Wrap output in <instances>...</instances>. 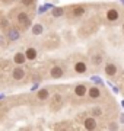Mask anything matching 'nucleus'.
Wrapping results in <instances>:
<instances>
[{
	"label": "nucleus",
	"mask_w": 124,
	"mask_h": 131,
	"mask_svg": "<svg viewBox=\"0 0 124 131\" xmlns=\"http://www.w3.org/2000/svg\"><path fill=\"white\" fill-rule=\"evenodd\" d=\"M63 103H64L63 96L60 93H56L54 96H53V99H51V105H50V108H51L53 111H58V109L63 106Z\"/></svg>",
	"instance_id": "nucleus-1"
},
{
	"label": "nucleus",
	"mask_w": 124,
	"mask_h": 131,
	"mask_svg": "<svg viewBox=\"0 0 124 131\" xmlns=\"http://www.w3.org/2000/svg\"><path fill=\"white\" fill-rule=\"evenodd\" d=\"M50 74H51V77H54V79H60V77L64 76V69H63L61 66H54L51 70H50Z\"/></svg>",
	"instance_id": "nucleus-2"
},
{
	"label": "nucleus",
	"mask_w": 124,
	"mask_h": 131,
	"mask_svg": "<svg viewBox=\"0 0 124 131\" xmlns=\"http://www.w3.org/2000/svg\"><path fill=\"white\" fill-rule=\"evenodd\" d=\"M18 24L25 26V28H28L29 25H31V19L28 18V15L25 13V12H20V13L18 15Z\"/></svg>",
	"instance_id": "nucleus-3"
},
{
	"label": "nucleus",
	"mask_w": 124,
	"mask_h": 131,
	"mask_svg": "<svg viewBox=\"0 0 124 131\" xmlns=\"http://www.w3.org/2000/svg\"><path fill=\"white\" fill-rule=\"evenodd\" d=\"M104 70H105V74L108 76V77H114L117 74V66L112 64V63H107Z\"/></svg>",
	"instance_id": "nucleus-4"
},
{
	"label": "nucleus",
	"mask_w": 124,
	"mask_h": 131,
	"mask_svg": "<svg viewBox=\"0 0 124 131\" xmlns=\"http://www.w3.org/2000/svg\"><path fill=\"white\" fill-rule=\"evenodd\" d=\"M83 125H85L86 130H95L96 128V121L94 117H89V118H85L83 121Z\"/></svg>",
	"instance_id": "nucleus-5"
},
{
	"label": "nucleus",
	"mask_w": 124,
	"mask_h": 131,
	"mask_svg": "<svg viewBox=\"0 0 124 131\" xmlns=\"http://www.w3.org/2000/svg\"><path fill=\"white\" fill-rule=\"evenodd\" d=\"M12 77H13L15 80H22L25 77L24 69H20V67H15L13 71H12Z\"/></svg>",
	"instance_id": "nucleus-6"
},
{
	"label": "nucleus",
	"mask_w": 124,
	"mask_h": 131,
	"mask_svg": "<svg viewBox=\"0 0 124 131\" xmlns=\"http://www.w3.org/2000/svg\"><path fill=\"white\" fill-rule=\"evenodd\" d=\"M118 18H120V13L115 9H110L108 12H107V19H108L110 22H117Z\"/></svg>",
	"instance_id": "nucleus-7"
},
{
	"label": "nucleus",
	"mask_w": 124,
	"mask_h": 131,
	"mask_svg": "<svg viewBox=\"0 0 124 131\" xmlns=\"http://www.w3.org/2000/svg\"><path fill=\"white\" fill-rule=\"evenodd\" d=\"M89 98L91 99H98L101 98V89L98 88V86H92V88H89Z\"/></svg>",
	"instance_id": "nucleus-8"
},
{
	"label": "nucleus",
	"mask_w": 124,
	"mask_h": 131,
	"mask_svg": "<svg viewBox=\"0 0 124 131\" xmlns=\"http://www.w3.org/2000/svg\"><path fill=\"white\" fill-rule=\"evenodd\" d=\"M86 70H88V66H86L85 61H77V63H75V71L76 73H86Z\"/></svg>",
	"instance_id": "nucleus-9"
},
{
	"label": "nucleus",
	"mask_w": 124,
	"mask_h": 131,
	"mask_svg": "<svg viewBox=\"0 0 124 131\" xmlns=\"http://www.w3.org/2000/svg\"><path fill=\"white\" fill-rule=\"evenodd\" d=\"M13 61H15V64H24L25 61H26L25 52H16L13 57Z\"/></svg>",
	"instance_id": "nucleus-10"
},
{
	"label": "nucleus",
	"mask_w": 124,
	"mask_h": 131,
	"mask_svg": "<svg viewBox=\"0 0 124 131\" xmlns=\"http://www.w3.org/2000/svg\"><path fill=\"white\" fill-rule=\"evenodd\" d=\"M7 37H9L10 41H16V39L20 37V34H19V31H18L16 28H10L9 29V34H7Z\"/></svg>",
	"instance_id": "nucleus-11"
},
{
	"label": "nucleus",
	"mask_w": 124,
	"mask_h": 131,
	"mask_svg": "<svg viewBox=\"0 0 124 131\" xmlns=\"http://www.w3.org/2000/svg\"><path fill=\"white\" fill-rule=\"evenodd\" d=\"M25 57H26V60H35L37 58V50L35 48H28L26 51H25Z\"/></svg>",
	"instance_id": "nucleus-12"
},
{
	"label": "nucleus",
	"mask_w": 124,
	"mask_h": 131,
	"mask_svg": "<svg viewBox=\"0 0 124 131\" xmlns=\"http://www.w3.org/2000/svg\"><path fill=\"white\" fill-rule=\"evenodd\" d=\"M75 93L77 96H85L86 95V86L85 84H77L76 88H75Z\"/></svg>",
	"instance_id": "nucleus-13"
},
{
	"label": "nucleus",
	"mask_w": 124,
	"mask_h": 131,
	"mask_svg": "<svg viewBox=\"0 0 124 131\" xmlns=\"http://www.w3.org/2000/svg\"><path fill=\"white\" fill-rule=\"evenodd\" d=\"M73 16L75 18H80L85 15V7H82V6H77V7H73Z\"/></svg>",
	"instance_id": "nucleus-14"
},
{
	"label": "nucleus",
	"mask_w": 124,
	"mask_h": 131,
	"mask_svg": "<svg viewBox=\"0 0 124 131\" xmlns=\"http://www.w3.org/2000/svg\"><path fill=\"white\" fill-rule=\"evenodd\" d=\"M48 90L47 89H41L38 90V93H37V98L39 99V101H45V99H48Z\"/></svg>",
	"instance_id": "nucleus-15"
},
{
	"label": "nucleus",
	"mask_w": 124,
	"mask_h": 131,
	"mask_svg": "<svg viewBox=\"0 0 124 131\" xmlns=\"http://www.w3.org/2000/svg\"><path fill=\"white\" fill-rule=\"evenodd\" d=\"M102 61H104V58H102V56H101V54H95V56L92 57V64H94V66L102 64Z\"/></svg>",
	"instance_id": "nucleus-16"
},
{
	"label": "nucleus",
	"mask_w": 124,
	"mask_h": 131,
	"mask_svg": "<svg viewBox=\"0 0 124 131\" xmlns=\"http://www.w3.org/2000/svg\"><path fill=\"white\" fill-rule=\"evenodd\" d=\"M43 31H44L43 25H39V24L34 25V28H32V34H34V35H41V34H43Z\"/></svg>",
	"instance_id": "nucleus-17"
},
{
	"label": "nucleus",
	"mask_w": 124,
	"mask_h": 131,
	"mask_svg": "<svg viewBox=\"0 0 124 131\" xmlns=\"http://www.w3.org/2000/svg\"><path fill=\"white\" fill-rule=\"evenodd\" d=\"M51 13H53V16H54V18H61L63 13H64V10H63L61 7H54Z\"/></svg>",
	"instance_id": "nucleus-18"
},
{
	"label": "nucleus",
	"mask_w": 124,
	"mask_h": 131,
	"mask_svg": "<svg viewBox=\"0 0 124 131\" xmlns=\"http://www.w3.org/2000/svg\"><path fill=\"white\" fill-rule=\"evenodd\" d=\"M92 115H94V117L102 115V109H101V108H94V109H92Z\"/></svg>",
	"instance_id": "nucleus-19"
},
{
	"label": "nucleus",
	"mask_w": 124,
	"mask_h": 131,
	"mask_svg": "<svg viewBox=\"0 0 124 131\" xmlns=\"http://www.w3.org/2000/svg\"><path fill=\"white\" fill-rule=\"evenodd\" d=\"M20 3L24 6H31V5H34V0H20Z\"/></svg>",
	"instance_id": "nucleus-20"
},
{
	"label": "nucleus",
	"mask_w": 124,
	"mask_h": 131,
	"mask_svg": "<svg viewBox=\"0 0 124 131\" xmlns=\"http://www.w3.org/2000/svg\"><path fill=\"white\" fill-rule=\"evenodd\" d=\"M0 25H2V28H6V26L9 25V22H7L6 19H2V22H0Z\"/></svg>",
	"instance_id": "nucleus-21"
},
{
	"label": "nucleus",
	"mask_w": 124,
	"mask_h": 131,
	"mask_svg": "<svg viewBox=\"0 0 124 131\" xmlns=\"http://www.w3.org/2000/svg\"><path fill=\"white\" fill-rule=\"evenodd\" d=\"M50 7H51V5H45V6H43V7L39 9V12L43 13V12H45V10H47V9H50Z\"/></svg>",
	"instance_id": "nucleus-22"
},
{
	"label": "nucleus",
	"mask_w": 124,
	"mask_h": 131,
	"mask_svg": "<svg viewBox=\"0 0 124 131\" xmlns=\"http://www.w3.org/2000/svg\"><path fill=\"white\" fill-rule=\"evenodd\" d=\"M123 29H124V24H123Z\"/></svg>",
	"instance_id": "nucleus-23"
},
{
	"label": "nucleus",
	"mask_w": 124,
	"mask_h": 131,
	"mask_svg": "<svg viewBox=\"0 0 124 131\" xmlns=\"http://www.w3.org/2000/svg\"><path fill=\"white\" fill-rule=\"evenodd\" d=\"M123 3H124V0H123Z\"/></svg>",
	"instance_id": "nucleus-24"
}]
</instances>
